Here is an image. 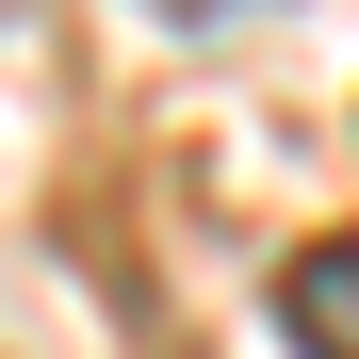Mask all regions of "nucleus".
<instances>
[{
	"instance_id": "f257e3e1",
	"label": "nucleus",
	"mask_w": 359,
	"mask_h": 359,
	"mask_svg": "<svg viewBox=\"0 0 359 359\" xmlns=\"http://www.w3.org/2000/svg\"><path fill=\"white\" fill-rule=\"evenodd\" d=\"M278 327H294V359H359V245H311L278 278Z\"/></svg>"
}]
</instances>
